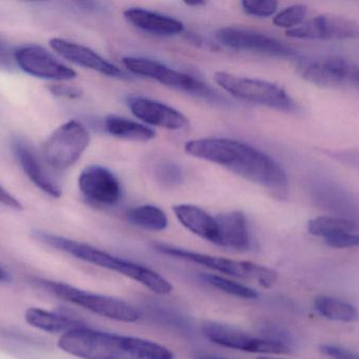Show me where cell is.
I'll return each mask as SVG.
<instances>
[{
	"instance_id": "6da1fadb",
	"label": "cell",
	"mask_w": 359,
	"mask_h": 359,
	"mask_svg": "<svg viewBox=\"0 0 359 359\" xmlns=\"http://www.w3.org/2000/svg\"><path fill=\"white\" fill-rule=\"evenodd\" d=\"M186 153L219 164L246 181L265 187L278 197L286 195L288 178L284 169L265 152L236 141L209 137L186 143Z\"/></svg>"
},
{
	"instance_id": "7a4b0ae2",
	"label": "cell",
	"mask_w": 359,
	"mask_h": 359,
	"mask_svg": "<svg viewBox=\"0 0 359 359\" xmlns=\"http://www.w3.org/2000/svg\"><path fill=\"white\" fill-rule=\"evenodd\" d=\"M58 347L81 359H174L168 348L140 337L83 327L61 335Z\"/></svg>"
},
{
	"instance_id": "3957f363",
	"label": "cell",
	"mask_w": 359,
	"mask_h": 359,
	"mask_svg": "<svg viewBox=\"0 0 359 359\" xmlns=\"http://www.w3.org/2000/svg\"><path fill=\"white\" fill-rule=\"evenodd\" d=\"M32 235L39 242L53 247L57 250L67 253L80 261L126 276V278L147 287L156 294L166 295L172 293V285L161 274L145 267V266L109 254V253L95 248L90 244L76 242V240L41 231V230H34L32 231Z\"/></svg>"
},
{
	"instance_id": "277c9868",
	"label": "cell",
	"mask_w": 359,
	"mask_h": 359,
	"mask_svg": "<svg viewBox=\"0 0 359 359\" xmlns=\"http://www.w3.org/2000/svg\"><path fill=\"white\" fill-rule=\"evenodd\" d=\"M215 81L236 98L286 113H299V103L285 89L274 82L257 78L243 77L228 72H217Z\"/></svg>"
},
{
	"instance_id": "5b68a950",
	"label": "cell",
	"mask_w": 359,
	"mask_h": 359,
	"mask_svg": "<svg viewBox=\"0 0 359 359\" xmlns=\"http://www.w3.org/2000/svg\"><path fill=\"white\" fill-rule=\"evenodd\" d=\"M154 248L162 254L198 263L226 275L242 278V280H255L265 288H270L278 280V274L273 270L251 261L212 256V255L194 252V251L165 244H155Z\"/></svg>"
},
{
	"instance_id": "8992f818",
	"label": "cell",
	"mask_w": 359,
	"mask_h": 359,
	"mask_svg": "<svg viewBox=\"0 0 359 359\" xmlns=\"http://www.w3.org/2000/svg\"><path fill=\"white\" fill-rule=\"evenodd\" d=\"M38 284L59 299H65L102 318L122 322H136L140 318V312L122 299L88 292L65 282L39 280Z\"/></svg>"
},
{
	"instance_id": "52a82bcc",
	"label": "cell",
	"mask_w": 359,
	"mask_h": 359,
	"mask_svg": "<svg viewBox=\"0 0 359 359\" xmlns=\"http://www.w3.org/2000/svg\"><path fill=\"white\" fill-rule=\"evenodd\" d=\"M90 141V132L81 122H65L46 139L43 145L44 162L53 170H67L83 155Z\"/></svg>"
},
{
	"instance_id": "ba28073f",
	"label": "cell",
	"mask_w": 359,
	"mask_h": 359,
	"mask_svg": "<svg viewBox=\"0 0 359 359\" xmlns=\"http://www.w3.org/2000/svg\"><path fill=\"white\" fill-rule=\"evenodd\" d=\"M202 333L211 343L228 349L249 353L288 354L290 346L270 339H262L245 332L236 327L221 322H206L203 324Z\"/></svg>"
},
{
	"instance_id": "9c48e42d",
	"label": "cell",
	"mask_w": 359,
	"mask_h": 359,
	"mask_svg": "<svg viewBox=\"0 0 359 359\" xmlns=\"http://www.w3.org/2000/svg\"><path fill=\"white\" fill-rule=\"evenodd\" d=\"M15 65L25 73L54 81H69L77 73L72 67L61 63L54 54L38 44L21 46L13 51Z\"/></svg>"
},
{
	"instance_id": "30bf717a",
	"label": "cell",
	"mask_w": 359,
	"mask_h": 359,
	"mask_svg": "<svg viewBox=\"0 0 359 359\" xmlns=\"http://www.w3.org/2000/svg\"><path fill=\"white\" fill-rule=\"evenodd\" d=\"M215 39L223 46L233 50L249 51L283 58L297 57L294 48L282 40L251 30L232 27H222L215 33Z\"/></svg>"
},
{
	"instance_id": "8fae6325",
	"label": "cell",
	"mask_w": 359,
	"mask_h": 359,
	"mask_svg": "<svg viewBox=\"0 0 359 359\" xmlns=\"http://www.w3.org/2000/svg\"><path fill=\"white\" fill-rule=\"evenodd\" d=\"M122 63L136 75L156 80L164 86L194 94H208L209 88L189 74L182 73L164 63L144 57H124Z\"/></svg>"
},
{
	"instance_id": "7c38bea8",
	"label": "cell",
	"mask_w": 359,
	"mask_h": 359,
	"mask_svg": "<svg viewBox=\"0 0 359 359\" xmlns=\"http://www.w3.org/2000/svg\"><path fill=\"white\" fill-rule=\"evenodd\" d=\"M287 35L299 39L343 40L359 37V22L339 15L323 14L304 21Z\"/></svg>"
},
{
	"instance_id": "4fadbf2b",
	"label": "cell",
	"mask_w": 359,
	"mask_h": 359,
	"mask_svg": "<svg viewBox=\"0 0 359 359\" xmlns=\"http://www.w3.org/2000/svg\"><path fill=\"white\" fill-rule=\"evenodd\" d=\"M353 65L343 57H322L299 61V71L304 79L322 88L349 86Z\"/></svg>"
},
{
	"instance_id": "5bb4252c",
	"label": "cell",
	"mask_w": 359,
	"mask_h": 359,
	"mask_svg": "<svg viewBox=\"0 0 359 359\" xmlns=\"http://www.w3.org/2000/svg\"><path fill=\"white\" fill-rule=\"evenodd\" d=\"M82 195L98 206L113 207L120 202L121 185L107 168L98 164L86 167L78 179Z\"/></svg>"
},
{
	"instance_id": "9a60e30c",
	"label": "cell",
	"mask_w": 359,
	"mask_h": 359,
	"mask_svg": "<svg viewBox=\"0 0 359 359\" xmlns=\"http://www.w3.org/2000/svg\"><path fill=\"white\" fill-rule=\"evenodd\" d=\"M50 44L59 56L74 65L98 72L109 77L119 78V79L128 78V75L117 65L109 63L88 46L58 37L50 39Z\"/></svg>"
},
{
	"instance_id": "2e32d148",
	"label": "cell",
	"mask_w": 359,
	"mask_h": 359,
	"mask_svg": "<svg viewBox=\"0 0 359 359\" xmlns=\"http://www.w3.org/2000/svg\"><path fill=\"white\" fill-rule=\"evenodd\" d=\"M130 112L144 124L168 130L179 131L187 128L185 115L165 103L145 97H130L128 100Z\"/></svg>"
},
{
	"instance_id": "e0dca14e",
	"label": "cell",
	"mask_w": 359,
	"mask_h": 359,
	"mask_svg": "<svg viewBox=\"0 0 359 359\" xmlns=\"http://www.w3.org/2000/svg\"><path fill=\"white\" fill-rule=\"evenodd\" d=\"M12 148L19 164L29 181L48 196L60 197L62 194L60 187L48 174L31 145L17 137L13 139Z\"/></svg>"
},
{
	"instance_id": "ac0fdd59",
	"label": "cell",
	"mask_w": 359,
	"mask_h": 359,
	"mask_svg": "<svg viewBox=\"0 0 359 359\" xmlns=\"http://www.w3.org/2000/svg\"><path fill=\"white\" fill-rule=\"evenodd\" d=\"M219 227V246L234 251H247L251 248L248 221L242 211H230L217 215Z\"/></svg>"
},
{
	"instance_id": "d6986e66",
	"label": "cell",
	"mask_w": 359,
	"mask_h": 359,
	"mask_svg": "<svg viewBox=\"0 0 359 359\" xmlns=\"http://www.w3.org/2000/svg\"><path fill=\"white\" fill-rule=\"evenodd\" d=\"M172 210L186 229L202 240L219 246V227L217 217L192 204H177Z\"/></svg>"
},
{
	"instance_id": "ffe728a7",
	"label": "cell",
	"mask_w": 359,
	"mask_h": 359,
	"mask_svg": "<svg viewBox=\"0 0 359 359\" xmlns=\"http://www.w3.org/2000/svg\"><path fill=\"white\" fill-rule=\"evenodd\" d=\"M124 17L134 27L154 35L174 36L184 31V25L178 19L145 8H128Z\"/></svg>"
},
{
	"instance_id": "44dd1931",
	"label": "cell",
	"mask_w": 359,
	"mask_h": 359,
	"mask_svg": "<svg viewBox=\"0 0 359 359\" xmlns=\"http://www.w3.org/2000/svg\"><path fill=\"white\" fill-rule=\"evenodd\" d=\"M25 322L34 328L48 333H65L86 327L83 322L69 316L46 311L40 308H29L25 314Z\"/></svg>"
},
{
	"instance_id": "7402d4cb",
	"label": "cell",
	"mask_w": 359,
	"mask_h": 359,
	"mask_svg": "<svg viewBox=\"0 0 359 359\" xmlns=\"http://www.w3.org/2000/svg\"><path fill=\"white\" fill-rule=\"evenodd\" d=\"M104 128L111 136L126 141L145 143L156 137V132L153 129L120 116H107L104 120Z\"/></svg>"
},
{
	"instance_id": "603a6c76",
	"label": "cell",
	"mask_w": 359,
	"mask_h": 359,
	"mask_svg": "<svg viewBox=\"0 0 359 359\" xmlns=\"http://www.w3.org/2000/svg\"><path fill=\"white\" fill-rule=\"evenodd\" d=\"M314 308L323 318L341 322H355L359 320V312L354 306L341 299L320 295L314 301Z\"/></svg>"
},
{
	"instance_id": "cb8c5ba5",
	"label": "cell",
	"mask_w": 359,
	"mask_h": 359,
	"mask_svg": "<svg viewBox=\"0 0 359 359\" xmlns=\"http://www.w3.org/2000/svg\"><path fill=\"white\" fill-rule=\"evenodd\" d=\"M126 219L132 225L149 231H163L168 228V218L161 209L151 204L136 207L126 212Z\"/></svg>"
},
{
	"instance_id": "d4e9b609",
	"label": "cell",
	"mask_w": 359,
	"mask_h": 359,
	"mask_svg": "<svg viewBox=\"0 0 359 359\" xmlns=\"http://www.w3.org/2000/svg\"><path fill=\"white\" fill-rule=\"evenodd\" d=\"M358 230V223L346 217L330 216L322 215L316 217L308 223V231L310 234L318 237L328 238L337 234L346 232H356Z\"/></svg>"
},
{
	"instance_id": "484cf974",
	"label": "cell",
	"mask_w": 359,
	"mask_h": 359,
	"mask_svg": "<svg viewBox=\"0 0 359 359\" xmlns=\"http://www.w3.org/2000/svg\"><path fill=\"white\" fill-rule=\"evenodd\" d=\"M202 278L207 284L226 294L243 299H257L259 297V293L255 289L250 288L246 285L234 282V280H228V278L219 275H213V274H203Z\"/></svg>"
},
{
	"instance_id": "4316f807",
	"label": "cell",
	"mask_w": 359,
	"mask_h": 359,
	"mask_svg": "<svg viewBox=\"0 0 359 359\" xmlns=\"http://www.w3.org/2000/svg\"><path fill=\"white\" fill-rule=\"evenodd\" d=\"M308 8L305 4H293L280 11L273 17V23L278 27L288 30L299 27L305 21Z\"/></svg>"
},
{
	"instance_id": "83f0119b",
	"label": "cell",
	"mask_w": 359,
	"mask_h": 359,
	"mask_svg": "<svg viewBox=\"0 0 359 359\" xmlns=\"http://www.w3.org/2000/svg\"><path fill=\"white\" fill-rule=\"evenodd\" d=\"M155 176L165 187H177L183 183V172L178 164L172 162H163L155 169Z\"/></svg>"
},
{
	"instance_id": "f1b7e54d",
	"label": "cell",
	"mask_w": 359,
	"mask_h": 359,
	"mask_svg": "<svg viewBox=\"0 0 359 359\" xmlns=\"http://www.w3.org/2000/svg\"><path fill=\"white\" fill-rule=\"evenodd\" d=\"M243 10L251 16L269 17L276 14L278 2L276 0H244L242 1Z\"/></svg>"
},
{
	"instance_id": "f546056e",
	"label": "cell",
	"mask_w": 359,
	"mask_h": 359,
	"mask_svg": "<svg viewBox=\"0 0 359 359\" xmlns=\"http://www.w3.org/2000/svg\"><path fill=\"white\" fill-rule=\"evenodd\" d=\"M329 247L337 249H350L359 247V234L355 232H346L325 238Z\"/></svg>"
},
{
	"instance_id": "4dcf8cb0",
	"label": "cell",
	"mask_w": 359,
	"mask_h": 359,
	"mask_svg": "<svg viewBox=\"0 0 359 359\" xmlns=\"http://www.w3.org/2000/svg\"><path fill=\"white\" fill-rule=\"evenodd\" d=\"M334 162L359 171V149L335 150L327 152Z\"/></svg>"
},
{
	"instance_id": "1f68e13d",
	"label": "cell",
	"mask_w": 359,
	"mask_h": 359,
	"mask_svg": "<svg viewBox=\"0 0 359 359\" xmlns=\"http://www.w3.org/2000/svg\"><path fill=\"white\" fill-rule=\"evenodd\" d=\"M320 353L335 359H359V353L347 349V348L339 347L337 345H329L325 344L320 347Z\"/></svg>"
},
{
	"instance_id": "d6a6232c",
	"label": "cell",
	"mask_w": 359,
	"mask_h": 359,
	"mask_svg": "<svg viewBox=\"0 0 359 359\" xmlns=\"http://www.w3.org/2000/svg\"><path fill=\"white\" fill-rule=\"evenodd\" d=\"M48 91L55 96L62 98L76 99L82 95V91L79 88L69 84H52L48 86Z\"/></svg>"
},
{
	"instance_id": "836d02e7",
	"label": "cell",
	"mask_w": 359,
	"mask_h": 359,
	"mask_svg": "<svg viewBox=\"0 0 359 359\" xmlns=\"http://www.w3.org/2000/svg\"><path fill=\"white\" fill-rule=\"evenodd\" d=\"M14 56L6 42L0 38V69L10 70L14 65Z\"/></svg>"
},
{
	"instance_id": "e575fe53",
	"label": "cell",
	"mask_w": 359,
	"mask_h": 359,
	"mask_svg": "<svg viewBox=\"0 0 359 359\" xmlns=\"http://www.w3.org/2000/svg\"><path fill=\"white\" fill-rule=\"evenodd\" d=\"M8 280H10L8 274L0 268V282H8Z\"/></svg>"
},
{
	"instance_id": "d590c367",
	"label": "cell",
	"mask_w": 359,
	"mask_h": 359,
	"mask_svg": "<svg viewBox=\"0 0 359 359\" xmlns=\"http://www.w3.org/2000/svg\"><path fill=\"white\" fill-rule=\"evenodd\" d=\"M185 4H186V6H204V4H206V2H205V1H194V2L188 1V2H185Z\"/></svg>"
},
{
	"instance_id": "8d00e7d4",
	"label": "cell",
	"mask_w": 359,
	"mask_h": 359,
	"mask_svg": "<svg viewBox=\"0 0 359 359\" xmlns=\"http://www.w3.org/2000/svg\"><path fill=\"white\" fill-rule=\"evenodd\" d=\"M198 359H228V358H217V356H203V358H200Z\"/></svg>"
},
{
	"instance_id": "74e56055",
	"label": "cell",
	"mask_w": 359,
	"mask_h": 359,
	"mask_svg": "<svg viewBox=\"0 0 359 359\" xmlns=\"http://www.w3.org/2000/svg\"><path fill=\"white\" fill-rule=\"evenodd\" d=\"M257 359H283V358H269V356H262V358H259Z\"/></svg>"
}]
</instances>
